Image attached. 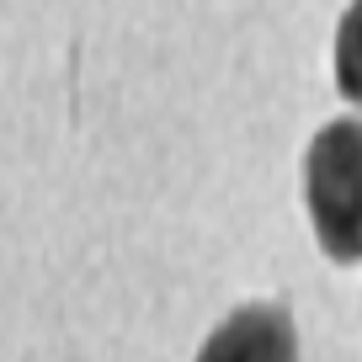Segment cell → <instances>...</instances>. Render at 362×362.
I'll use <instances>...</instances> for the list:
<instances>
[{
  "mask_svg": "<svg viewBox=\"0 0 362 362\" xmlns=\"http://www.w3.org/2000/svg\"><path fill=\"white\" fill-rule=\"evenodd\" d=\"M304 197L320 250L341 267L362 261V123H325L304 160Z\"/></svg>",
  "mask_w": 362,
  "mask_h": 362,
  "instance_id": "obj_1",
  "label": "cell"
},
{
  "mask_svg": "<svg viewBox=\"0 0 362 362\" xmlns=\"http://www.w3.org/2000/svg\"><path fill=\"white\" fill-rule=\"evenodd\" d=\"M197 362H298V336L283 304H245L203 341Z\"/></svg>",
  "mask_w": 362,
  "mask_h": 362,
  "instance_id": "obj_2",
  "label": "cell"
},
{
  "mask_svg": "<svg viewBox=\"0 0 362 362\" xmlns=\"http://www.w3.org/2000/svg\"><path fill=\"white\" fill-rule=\"evenodd\" d=\"M336 86L346 102L362 107V0H351L336 27Z\"/></svg>",
  "mask_w": 362,
  "mask_h": 362,
  "instance_id": "obj_3",
  "label": "cell"
}]
</instances>
